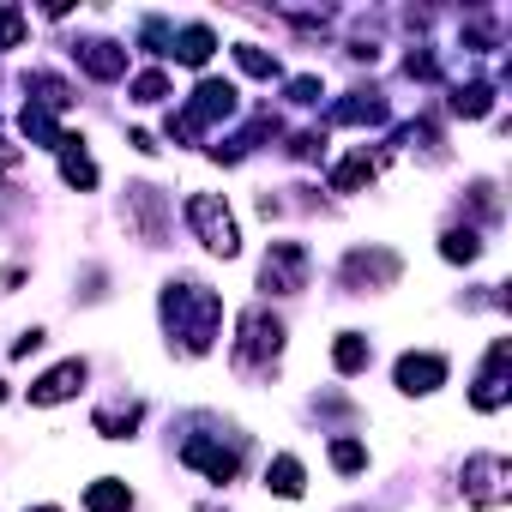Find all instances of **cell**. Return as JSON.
Here are the masks:
<instances>
[{
	"mask_svg": "<svg viewBox=\"0 0 512 512\" xmlns=\"http://www.w3.org/2000/svg\"><path fill=\"white\" fill-rule=\"evenodd\" d=\"M362 181H374V157H368V151H356V157H344V163L332 169V193H356Z\"/></svg>",
	"mask_w": 512,
	"mask_h": 512,
	"instance_id": "obj_21",
	"label": "cell"
},
{
	"mask_svg": "<svg viewBox=\"0 0 512 512\" xmlns=\"http://www.w3.org/2000/svg\"><path fill=\"white\" fill-rule=\"evenodd\" d=\"M404 266H398V253H386V247H356L350 260H344V278L350 284H392Z\"/></svg>",
	"mask_w": 512,
	"mask_h": 512,
	"instance_id": "obj_10",
	"label": "cell"
},
{
	"mask_svg": "<svg viewBox=\"0 0 512 512\" xmlns=\"http://www.w3.org/2000/svg\"><path fill=\"white\" fill-rule=\"evenodd\" d=\"M266 488L284 494V500H296V494H302V464H296L290 452H278V458L266 464Z\"/></svg>",
	"mask_w": 512,
	"mask_h": 512,
	"instance_id": "obj_20",
	"label": "cell"
},
{
	"mask_svg": "<svg viewBox=\"0 0 512 512\" xmlns=\"http://www.w3.org/2000/svg\"><path fill=\"white\" fill-rule=\"evenodd\" d=\"M85 374H91V368H85L79 356H73V362H61V368H49V374L31 386V404H67V398L85 386Z\"/></svg>",
	"mask_w": 512,
	"mask_h": 512,
	"instance_id": "obj_12",
	"label": "cell"
},
{
	"mask_svg": "<svg viewBox=\"0 0 512 512\" xmlns=\"http://www.w3.org/2000/svg\"><path fill=\"white\" fill-rule=\"evenodd\" d=\"M332 464H338L344 476H356V470L368 464V446H362V440H332Z\"/></svg>",
	"mask_w": 512,
	"mask_h": 512,
	"instance_id": "obj_25",
	"label": "cell"
},
{
	"mask_svg": "<svg viewBox=\"0 0 512 512\" xmlns=\"http://www.w3.org/2000/svg\"><path fill=\"white\" fill-rule=\"evenodd\" d=\"M199 512H223V506H199Z\"/></svg>",
	"mask_w": 512,
	"mask_h": 512,
	"instance_id": "obj_30",
	"label": "cell"
},
{
	"mask_svg": "<svg viewBox=\"0 0 512 512\" xmlns=\"http://www.w3.org/2000/svg\"><path fill=\"white\" fill-rule=\"evenodd\" d=\"M163 320H169V332L181 338V350H187V356H205V350H211V338H217L223 302H217V290H211V284H199V278H175V284L163 290Z\"/></svg>",
	"mask_w": 512,
	"mask_h": 512,
	"instance_id": "obj_1",
	"label": "cell"
},
{
	"mask_svg": "<svg viewBox=\"0 0 512 512\" xmlns=\"http://www.w3.org/2000/svg\"><path fill=\"white\" fill-rule=\"evenodd\" d=\"M488 109H494V85L470 79V85H458V91H452V115H464V121H482Z\"/></svg>",
	"mask_w": 512,
	"mask_h": 512,
	"instance_id": "obj_18",
	"label": "cell"
},
{
	"mask_svg": "<svg viewBox=\"0 0 512 512\" xmlns=\"http://www.w3.org/2000/svg\"><path fill=\"white\" fill-rule=\"evenodd\" d=\"M139 428V404H109V410H97V434L103 440H127Z\"/></svg>",
	"mask_w": 512,
	"mask_h": 512,
	"instance_id": "obj_22",
	"label": "cell"
},
{
	"mask_svg": "<svg viewBox=\"0 0 512 512\" xmlns=\"http://www.w3.org/2000/svg\"><path fill=\"white\" fill-rule=\"evenodd\" d=\"M284 350V326L266 308H247L241 314V338H235V368H260Z\"/></svg>",
	"mask_w": 512,
	"mask_h": 512,
	"instance_id": "obj_4",
	"label": "cell"
},
{
	"mask_svg": "<svg viewBox=\"0 0 512 512\" xmlns=\"http://www.w3.org/2000/svg\"><path fill=\"white\" fill-rule=\"evenodd\" d=\"M61 175H67V187H79V193L97 187V163H91V151H85L73 133H67V145H61Z\"/></svg>",
	"mask_w": 512,
	"mask_h": 512,
	"instance_id": "obj_16",
	"label": "cell"
},
{
	"mask_svg": "<svg viewBox=\"0 0 512 512\" xmlns=\"http://www.w3.org/2000/svg\"><path fill=\"white\" fill-rule=\"evenodd\" d=\"M440 253H446V260H452V266H458V260L470 266V260H476V253H482V241H476V229H446V241H440Z\"/></svg>",
	"mask_w": 512,
	"mask_h": 512,
	"instance_id": "obj_23",
	"label": "cell"
},
{
	"mask_svg": "<svg viewBox=\"0 0 512 512\" xmlns=\"http://www.w3.org/2000/svg\"><path fill=\"white\" fill-rule=\"evenodd\" d=\"M440 380H446V356H434V350H422V356H404V362H398V392H410V398L434 392Z\"/></svg>",
	"mask_w": 512,
	"mask_h": 512,
	"instance_id": "obj_11",
	"label": "cell"
},
{
	"mask_svg": "<svg viewBox=\"0 0 512 512\" xmlns=\"http://www.w3.org/2000/svg\"><path fill=\"white\" fill-rule=\"evenodd\" d=\"M260 290H272V296L308 290V247L302 241H272L266 266H260Z\"/></svg>",
	"mask_w": 512,
	"mask_h": 512,
	"instance_id": "obj_5",
	"label": "cell"
},
{
	"mask_svg": "<svg viewBox=\"0 0 512 512\" xmlns=\"http://www.w3.org/2000/svg\"><path fill=\"white\" fill-rule=\"evenodd\" d=\"M187 223L211 253H223V260L241 253V229H235V217H229V205L217 193H187Z\"/></svg>",
	"mask_w": 512,
	"mask_h": 512,
	"instance_id": "obj_2",
	"label": "cell"
},
{
	"mask_svg": "<svg viewBox=\"0 0 512 512\" xmlns=\"http://www.w3.org/2000/svg\"><path fill=\"white\" fill-rule=\"evenodd\" d=\"M19 43H25V13L7 7V13H0V49H19Z\"/></svg>",
	"mask_w": 512,
	"mask_h": 512,
	"instance_id": "obj_27",
	"label": "cell"
},
{
	"mask_svg": "<svg viewBox=\"0 0 512 512\" xmlns=\"http://www.w3.org/2000/svg\"><path fill=\"white\" fill-rule=\"evenodd\" d=\"M320 97H326L320 79H296V85H290V103H320Z\"/></svg>",
	"mask_w": 512,
	"mask_h": 512,
	"instance_id": "obj_28",
	"label": "cell"
},
{
	"mask_svg": "<svg viewBox=\"0 0 512 512\" xmlns=\"http://www.w3.org/2000/svg\"><path fill=\"white\" fill-rule=\"evenodd\" d=\"M386 121V103L380 97H344V103H332V115H326V127H380Z\"/></svg>",
	"mask_w": 512,
	"mask_h": 512,
	"instance_id": "obj_13",
	"label": "cell"
},
{
	"mask_svg": "<svg viewBox=\"0 0 512 512\" xmlns=\"http://www.w3.org/2000/svg\"><path fill=\"white\" fill-rule=\"evenodd\" d=\"M73 55H79V67L91 79H121L127 73V49H115V43H79Z\"/></svg>",
	"mask_w": 512,
	"mask_h": 512,
	"instance_id": "obj_14",
	"label": "cell"
},
{
	"mask_svg": "<svg viewBox=\"0 0 512 512\" xmlns=\"http://www.w3.org/2000/svg\"><path fill=\"white\" fill-rule=\"evenodd\" d=\"M169 97V79L163 73H139L133 79V103H163Z\"/></svg>",
	"mask_w": 512,
	"mask_h": 512,
	"instance_id": "obj_26",
	"label": "cell"
},
{
	"mask_svg": "<svg viewBox=\"0 0 512 512\" xmlns=\"http://www.w3.org/2000/svg\"><path fill=\"white\" fill-rule=\"evenodd\" d=\"M37 512H61V506H37Z\"/></svg>",
	"mask_w": 512,
	"mask_h": 512,
	"instance_id": "obj_29",
	"label": "cell"
},
{
	"mask_svg": "<svg viewBox=\"0 0 512 512\" xmlns=\"http://www.w3.org/2000/svg\"><path fill=\"white\" fill-rule=\"evenodd\" d=\"M368 356H374V350H368L362 332H338V344H332V368H338V374H362Z\"/></svg>",
	"mask_w": 512,
	"mask_h": 512,
	"instance_id": "obj_19",
	"label": "cell"
},
{
	"mask_svg": "<svg viewBox=\"0 0 512 512\" xmlns=\"http://www.w3.org/2000/svg\"><path fill=\"white\" fill-rule=\"evenodd\" d=\"M85 512H133V488L121 476H97L85 488Z\"/></svg>",
	"mask_w": 512,
	"mask_h": 512,
	"instance_id": "obj_15",
	"label": "cell"
},
{
	"mask_svg": "<svg viewBox=\"0 0 512 512\" xmlns=\"http://www.w3.org/2000/svg\"><path fill=\"white\" fill-rule=\"evenodd\" d=\"M464 500H470V506H500V500H506V458H500V452L464 458Z\"/></svg>",
	"mask_w": 512,
	"mask_h": 512,
	"instance_id": "obj_6",
	"label": "cell"
},
{
	"mask_svg": "<svg viewBox=\"0 0 512 512\" xmlns=\"http://www.w3.org/2000/svg\"><path fill=\"white\" fill-rule=\"evenodd\" d=\"M506 356H512V344L494 338V350H488V362H482V380H476V392H470L476 410H500V404H506Z\"/></svg>",
	"mask_w": 512,
	"mask_h": 512,
	"instance_id": "obj_9",
	"label": "cell"
},
{
	"mask_svg": "<svg viewBox=\"0 0 512 512\" xmlns=\"http://www.w3.org/2000/svg\"><path fill=\"white\" fill-rule=\"evenodd\" d=\"M127 217L139 223V235H145V241H163V235H169V205H163V193H157V187H145V181H139V187H127Z\"/></svg>",
	"mask_w": 512,
	"mask_h": 512,
	"instance_id": "obj_8",
	"label": "cell"
},
{
	"mask_svg": "<svg viewBox=\"0 0 512 512\" xmlns=\"http://www.w3.org/2000/svg\"><path fill=\"white\" fill-rule=\"evenodd\" d=\"M235 67H241V73H253V79H278V61H272L266 49H253V43H241V49H235Z\"/></svg>",
	"mask_w": 512,
	"mask_h": 512,
	"instance_id": "obj_24",
	"label": "cell"
},
{
	"mask_svg": "<svg viewBox=\"0 0 512 512\" xmlns=\"http://www.w3.org/2000/svg\"><path fill=\"white\" fill-rule=\"evenodd\" d=\"M181 458H187L193 470H205L211 482H235V476H241V452L223 446V440H205V434H193V440L181 446Z\"/></svg>",
	"mask_w": 512,
	"mask_h": 512,
	"instance_id": "obj_7",
	"label": "cell"
},
{
	"mask_svg": "<svg viewBox=\"0 0 512 512\" xmlns=\"http://www.w3.org/2000/svg\"><path fill=\"white\" fill-rule=\"evenodd\" d=\"M211 49H217V37H211L205 25H187V31L169 43V55H175V61H187V67H205V61H211Z\"/></svg>",
	"mask_w": 512,
	"mask_h": 512,
	"instance_id": "obj_17",
	"label": "cell"
},
{
	"mask_svg": "<svg viewBox=\"0 0 512 512\" xmlns=\"http://www.w3.org/2000/svg\"><path fill=\"white\" fill-rule=\"evenodd\" d=\"M229 115H235V85H229V79H205V85L193 91V103L169 121V133H175V139H193V133H205L211 121H229Z\"/></svg>",
	"mask_w": 512,
	"mask_h": 512,
	"instance_id": "obj_3",
	"label": "cell"
}]
</instances>
